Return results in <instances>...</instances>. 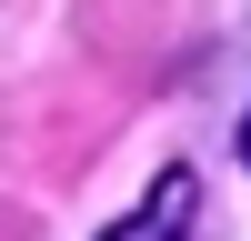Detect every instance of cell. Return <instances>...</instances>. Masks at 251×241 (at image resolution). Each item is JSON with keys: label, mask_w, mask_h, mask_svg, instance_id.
I'll use <instances>...</instances> for the list:
<instances>
[{"label": "cell", "mask_w": 251, "mask_h": 241, "mask_svg": "<svg viewBox=\"0 0 251 241\" xmlns=\"http://www.w3.org/2000/svg\"><path fill=\"white\" fill-rule=\"evenodd\" d=\"M191 211H201V181H191V171H161L151 201H141L111 241H181V231H191Z\"/></svg>", "instance_id": "obj_1"}, {"label": "cell", "mask_w": 251, "mask_h": 241, "mask_svg": "<svg viewBox=\"0 0 251 241\" xmlns=\"http://www.w3.org/2000/svg\"><path fill=\"white\" fill-rule=\"evenodd\" d=\"M241 161H251V120H241Z\"/></svg>", "instance_id": "obj_2"}]
</instances>
